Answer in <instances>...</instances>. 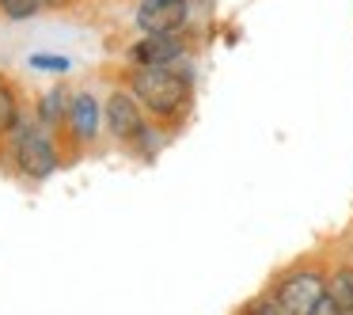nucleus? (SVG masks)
I'll list each match as a JSON object with an SVG mask.
<instances>
[{
    "label": "nucleus",
    "instance_id": "obj_9",
    "mask_svg": "<svg viewBox=\"0 0 353 315\" xmlns=\"http://www.w3.org/2000/svg\"><path fill=\"white\" fill-rule=\"evenodd\" d=\"M327 296L334 300V307L342 315H353V266L338 262L334 270H327Z\"/></svg>",
    "mask_w": 353,
    "mask_h": 315
},
{
    "label": "nucleus",
    "instance_id": "obj_14",
    "mask_svg": "<svg viewBox=\"0 0 353 315\" xmlns=\"http://www.w3.org/2000/svg\"><path fill=\"white\" fill-rule=\"evenodd\" d=\"M312 315H342V312H338V307H334V300H319V307H312Z\"/></svg>",
    "mask_w": 353,
    "mask_h": 315
},
{
    "label": "nucleus",
    "instance_id": "obj_13",
    "mask_svg": "<svg viewBox=\"0 0 353 315\" xmlns=\"http://www.w3.org/2000/svg\"><path fill=\"white\" fill-rule=\"evenodd\" d=\"M236 315H285V312H281V304H277V300L266 292V296H254V300H247V304L239 307Z\"/></svg>",
    "mask_w": 353,
    "mask_h": 315
},
{
    "label": "nucleus",
    "instance_id": "obj_6",
    "mask_svg": "<svg viewBox=\"0 0 353 315\" xmlns=\"http://www.w3.org/2000/svg\"><path fill=\"white\" fill-rule=\"evenodd\" d=\"M103 125L110 130V137L122 141V145H133V141L145 133V107L137 103V95L130 88H114L103 103Z\"/></svg>",
    "mask_w": 353,
    "mask_h": 315
},
{
    "label": "nucleus",
    "instance_id": "obj_1",
    "mask_svg": "<svg viewBox=\"0 0 353 315\" xmlns=\"http://www.w3.org/2000/svg\"><path fill=\"white\" fill-rule=\"evenodd\" d=\"M125 88L137 95L145 114L168 122V118H179L186 110L194 80H190V69H183V65H179V69H130Z\"/></svg>",
    "mask_w": 353,
    "mask_h": 315
},
{
    "label": "nucleus",
    "instance_id": "obj_2",
    "mask_svg": "<svg viewBox=\"0 0 353 315\" xmlns=\"http://www.w3.org/2000/svg\"><path fill=\"white\" fill-rule=\"evenodd\" d=\"M12 163L27 179H50L61 163L57 145L50 141V130L39 122H19L12 133Z\"/></svg>",
    "mask_w": 353,
    "mask_h": 315
},
{
    "label": "nucleus",
    "instance_id": "obj_10",
    "mask_svg": "<svg viewBox=\"0 0 353 315\" xmlns=\"http://www.w3.org/2000/svg\"><path fill=\"white\" fill-rule=\"evenodd\" d=\"M23 122V107H19V95L8 80H0V141L12 137L16 125Z\"/></svg>",
    "mask_w": 353,
    "mask_h": 315
},
{
    "label": "nucleus",
    "instance_id": "obj_16",
    "mask_svg": "<svg viewBox=\"0 0 353 315\" xmlns=\"http://www.w3.org/2000/svg\"><path fill=\"white\" fill-rule=\"evenodd\" d=\"M345 247H350V266H353V232H350V243H345Z\"/></svg>",
    "mask_w": 353,
    "mask_h": 315
},
{
    "label": "nucleus",
    "instance_id": "obj_8",
    "mask_svg": "<svg viewBox=\"0 0 353 315\" xmlns=\"http://www.w3.org/2000/svg\"><path fill=\"white\" fill-rule=\"evenodd\" d=\"M69 110H72V92L57 84V88L39 95V103H34V122L46 125V130H65L69 125Z\"/></svg>",
    "mask_w": 353,
    "mask_h": 315
},
{
    "label": "nucleus",
    "instance_id": "obj_5",
    "mask_svg": "<svg viewBox=\"0 0 353 315\" xmlns=\"http://www.w3.org/2000/svg\"><path fill=\"white\" fill-rule=\"evenodd\" d=\"M194 16V0H141L133 8L137 34H175L186 31Z\"/></svg>",
    "mask_w": 353,
    "mask_h": 315
},
{
    "label": "nucleus",
    "instance_id": "obj_15",
    "mask_svg": "<svg viewBox=\"0 0 353 315\" xmlns=\"http://www.w3.org/2000/svg\"><path fill=\"white\" fill-rule=\"evenodd\" d=\"M50 8H65V4H69V0H46Z\"/></svg>",
    "mask_w": 353,
    "mask_h": 315
},
{
    "label": "nucleus",
    "instance_id": "obj_7",
    "mask_svg": "<svg viewBox=\"0 0 353 315\" xmlns=\"http://www.w3.org/2000/svg\"><path fill=\"white\" fill-rule=\"evenodd\" d=\"M65 130L77 145H95V137L103 133V107L92 92H72V110Z\"/></svg>",
    "mask_w": 353,
    "mask_h": 315
},
{
    "label": "nucleus",
    "instance_id": "obj_12",
    "mask_svg": "<svg viewBox=\"0 0 353 315\" xmlns=\"http://www.w3.org/2000/svg\"><path fill=\"white\" fill-rule=\"evenodd\" d=\"M27 65L39 69V72H57V77H65V72L72 69V57H65V54H31Z\"/></svg>",
    "mask_w": 353,
    "mask_h": 315
},
{
    "label": "nucleus",
    "instance_id": "obj_4",
    "mask_svg": "<svg viewBox=\"0 0 353 315\" xmlns=\"http://www.w3.org/2000/svg\"><path fill=\"white\" fill-rule=\"evenodd\" d=\"M133 69H179L190 61V39L186 31L175 34H141L137 42H130L125 50Z\"/></svg>",
    "mask_w": 353,
    "mask_h": 315
},
{
    "label": "nucleus",
    "instance_id": "obj_11",
    "mask_svg": "<svg viewBox=\"0 0 353 315\" xmlns=\"http://www.w3.org/2000/svg\"><path fill=\"white\" fill-rule=\"evenodd\" d=\"M50 4L46 0H0V16L12 19V23H27V19L42 16Z\"/></svg>",
    "mask_w": 353,
    "mask_h": 315
},
{
    "label": "nucleus",
    "instance_id": "obj_3",
    "mask_svg": "<svg viewBox=\"0 0 353 315\" xmlns=\"http://www.w3.org/2000/svg\"><path fill=\"white\" fill-rule=\"evenodd\" d=\"M270 296L281 304L285 315H312L319 300H327V270L323 266H292L274 281Z\"/></svg>",
    "mask_w": 353,
    "mask_h": 315
}]
</instances>
